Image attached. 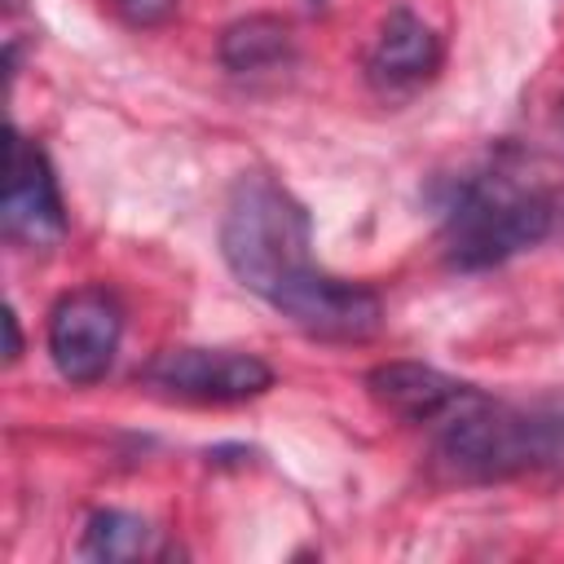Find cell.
<instances>
[{
  "label": "cell",
  "instance_id": "cell-7",
  "mask_svg": "<svg viewBox=\"0 0 564 564\" xmlns=\"http://www.w3.org/2000/svg\"><path fill=\"white\" fill-rule=\"evenodd\" d=\"M366 392L388 414H397L414 427H432L467 392V383L436 366H423V361H383L366 375Z\"/></svg>",
  "mask_w": 564,
  "mask_h": 564
},
{
  "label": "cell",
  "instance_id": "cell-10",
  "mask_svg": "<svg viewBox=\"0 0 564 564\" xmlns=\"http://www.w3.org/2000/svg\"><path fill=\"white\" fill-rule=\"evenodd\" d=\"M150 546H154L150 520L132 516V511H119V507L93 511L88 524H84V538H79V555L84 560H101V564L141 560V555H150Z\"/></svg>",
  "mask_w": 564,
  "mask_h": 564
},
{
  "label": "cell",
  "instance_id": "cell-5",
  "mask_svg": "<svg viewBox=\"0 0 564 564\" xmlns=\"http://www.w3.org/2000/svg\"><path fill=\"white\" fill-rule=\"evenodd\" d=\"M141 383L176 401H251L273 388V370L238 348H163L141 366Z\"/></svg>",
  "mask_w": 564,
  "mask_h": 564
},
{
  "label": "cell",
  "instance_id": "cell-6",
  "mask_svg": "<svg viewBox=\"0 0 564 564\" xmlns=\"http://www.w3.org/2000/svg\"><path fill=\"white\" fill-rule=\"evenodd\" d=\"M0 229L9 242L26 247V251H53L66 238V207L57 194L53 163L18 128H9V141H4Z\"/></svg>",
  "mask_w": 564,
  "mask_h": 564
},
{
  "label": "cell",
  "instance_id": "cell-3",
  "mask_svg": "<svg viewBox=\"0 0 564 564\" xmlns=\"http://www.w3.org/2000/svg\"><path fill=\"white\" fill-rule=\"evenodd\" d=\"M427 432L454 480H507L564 463V405H507L476 383Z\"/></svg>",
  "mask_w": 564,
  "mask_h": 564
},
{
  "label": "cell",
  "instance_id": "cell-13",
  "mask_svg": "<svg viewBox=\"0 0 564 564\" xmlns=\"http://www.w3.org/2000/svg\"><path fill=\"white\" fill-rule=\"evenodd\" d=\"M313 4H322V0H313Z\"/></svg>",
  "mask_w": 564,
  "mask_h": 564
},
{
  "label": "cell",
  "instance_id": "cell-8",
  "mask_svg": "<svg viewBox=\"0 0 564 564\" xmlns=\"http://www.w3.org/2000/svg\"><path fill=\"white\" fill-rule=\"evenodd\" d=\"M436 66H441V35L419 13L392 9L388 22H383V31H379V40H375V48H370V62H366L370 84L375 88H388V93L414 88Z\"/></svg>",
  "mask_w": 564,
  "mask_h": 564
},
{
  "label": "cell",
  "instance_id": "cell-11",
  "mask_svg": "<svg viewBox=\"0 0 564 564\" xmlns=\"http://www.w3.org/2000/svg\"><path fill=\"white\" fill-rule=\"evenodd\" d=\"M115 9L132 22V26H159L172 18L176 0H115Z\"/></svg>",
  "mask_w": 564,
  "mask_h": 564
},
{
  "label": "cell",
  "instance_id": "cell-12",
  "mask_svg": "<svg viewBox=\"0 0 564 564\" xmlns=\"http://www.w3.org/2000/svg\"><path fill=\"white\" fill-rule=\"evenodd\" d=\"M4 330H9V361H18V352H22V335H18V313L13 308H4Z\"/></svg>",
  "mask_w": 564,
  "mask_h": 564
},
{
  "label": "cell",
  "instance_id": "cell-4",
  "mask_svg": "<svg viewBox=\"0 0 564 564\" xmlns=\"http://www.w3.org/2000/svg\"><path fill=\"white\" fill-rule=\"evenodd\" d=\"M123 304L110 286H75L48 308V357L66 383H97L115 366Z\"/></svg>",
  "mask_w": 564,
  "mask_h": 564
},
{
  "label": "cell",
  "instance_id": "cell-1",
  "mask_svg": "<svg viewBox=\"0 0 564 564\" xmlns=\"http://www.w3.org/2000/svg\"><path fill=\"white\" fill-rule=\"evenodd\" d=\"M220 256L251 295L313 339L361 344L383 326V300L370 286L317 269L308 207L264 172L234 181L220 216Z\"/></svg>",
  "mask_w": 564,
  "mask_h": 564
},
{
  "label": "cell",
  "instance_id": "cell-2",
  "mask_svg": "<svg viewBox=\"0 0 564 564\" xmlns=\"http://www.w3.org/2000/svg\"><path fill=\"white\" fill-rule=\"evenodd\" d=\"M555 194L533 176L520 145H498L476 172L458 176L441 203V251L454 269L480 273L538 247L555 229Z\"/></svg>",
  "mask_w": 564,
  "mask_h": 564
},
{
  "label": "cell",
  "instance_id": "cell-9",
  "mask_svg": "<svg viewBox=\"0 0 564 564\" xmlns=\"http://www.w3.org/2000/svg\"><path fill=\"white\" fill-rule=\"evenodd\" d=\"M291 57H295L291 26L273 13L238 18L220 35V66L229 75H269V70L291 66Z\"/></svg>",
  "mask_w": 564,
  "mask_h": 564
}]
</instances>
